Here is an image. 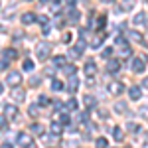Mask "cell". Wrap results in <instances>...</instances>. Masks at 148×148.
<instances>
[{"label": "cell", "instance_id": "cell-19", "mask_svg": "<svg viewBox=\"0 0 148 148\" xmlns=\"http://www.w3.org/2000/svg\"><path fill=\"white\" fill-rule=\"evenodd\" d=\"M69 20H71L73 24H77V22H79V12H77V10H71V12H69Z\"/></svg>", "mask_w": 148, "mask_h": 148}, {"label": "cell", "instance_id": "cell-38", "mask_svg": "<svg viewBox=\"0 0 148 148\" xmlns=\"http://www.w3.org/2000/svg\"><path fill=\"white\" fill-rule=\"evenodd\" d=\"M101 42H103V38H97V40H93V42H91V46L93 47H99V46H101Z\"/></svg>", "mask_w": 148, "mask_h": 148}, {"label": "cell", "instance_id": "cell-5", "mask_svg": "<svg viewBox=\"0 0 148 148\" xmlns=\"http://www.w3.org/2000/svg\"><path fill=\"white\" fill-rule=\"evenodd\" d=\"M119 69H121V61H119V59H109L107 71H109V73H119Z\"/></svg>", "mask_w": 148, "mask_h": 148}, {"label": "cell", "instance_id": "cell-20", "mask_svg": "<svg viewBox=\"0 0 148 148\" xmlns=\"http://www.w3.org/2000/svg\"><path fill=\"white\" fill-rule=\"evenodd\" d=\"M51 89H53V91H61V89H63V83L57 81V79H53L51 81Z\"/></svg>", "mask_w": 148, "mask_h": 148}, {"label": "cell", "instance_id": "cell-42", "mask_svg": "<svg viewBox=\"0 0 148 148\" xmlns=\"http://www.w3.org/2000/svg\"><path fill=\"white\" fill-rule=\"evenodd\" d=\"M75 2H77V0H65V4H67L69 8H73V6H75Z\"/></svg>", "mask_w": 148, "mask_h": 148}, {"label": "cell", "instance_id": "cell-31", "mask_svg": "<svg viewBox=\"0 0 148 148\" xmlns=\"http://www.w3.org/2000/svg\"><path fill=\"white\" fill-rule=\"evenodd\" d=\"M126 128H128L130 132H136V130H140V128H138V125H134V123H128V125H126Z\"/></svg>", "mask_w": 148, "mask_h": 148}, {"label": "cell", "instance_id": "cell-7", "mask_svg": "<svg viewBox=\"0 0 148 148\" xmlns=\"http://www.w3.org/2000/svg\"><path fill=\"white\" fill-rule=\"evenodd\" d=\"M83 49H85V42L81 40V42H77V44H75V47H73L69 53H71V57H79L81 53H83Z\"/></svg>", "mask_w": 148, "mask_h": 148}, {"label": "cell", "instance_id": "cell-6", "mask_svg": "<svg viewBox=\"0 0 148 148\" xmlns=\"http://www.w3.org/2000/svg\"><path fill=\"white\" fill-rule=\"evenodd\" d=\"M4 116H6V119H16V116H18V109H16L14 105H6V107H4Z\"/></svg>", "mask_w": 148, "mask_h": 148}, {"label": "cell", "instance_id": "cell-29", "mask_svg": "<svg viewBox=\"0 0 148 148\" xmlns=\"http://www.w3.org/2000/svg\"><path fill=\"white\" fill-rule=\"evenodd\" d=\"M114 111H119V113H125V111H126V105H125V103H116V105H114Z\"/></svg>", "mask_w": 148, "mask_h": 148}, {"label": "cell", "instance_id": "cell-44", "mask_svg": "<svg viewBox=\"0 0 148 148\" xmlns=\"http://www.w3.org/2000/svg\"><path fill=\"white\" fill-rule=\"evenodd\" d=\"M142 85H144V87L148 89V77H144V81H142Z\"/></svg>", "mask_w": 148, "mask_h": 148}, {"label": "cell", "instance_id": "cell-3", "mask_svg": "<svg viewBox=\"0 0 148 148\" xmlns=\"http://www.w3.org/2000/svg\"><path fill=\"white\" fill-rule=\"evenodd\" d=\"M6 83H8V85H14V87H18V85L22 83V75H20L18 71H12V73H8V77H6Z\"/></svg>", "mask_w": 148, "mask_h": 148}, {"label": "cell", "instance_id": "cell-9", "mask_svg": "<svg viewBox=\"0 0 148 148\" xmlns=\"http://www.w3.org/2000/svg\"><path fill=\"white\" fill-rule=\"evenodd\" d=\"M128 95H130V99H132V101H138V99H140V95H142V91H140V87H138V85H132V87L128 89Z\"/></svg>", "mask_w": 148, "mask_h": 148}, {"label": "cell", "instance_id": "cell-24", "mask_svg": "<svg viewBox=\"0 0 148 148\" xmlns=\"http://www.w3.org/2000/svg\"><path fill=\"white\" fill-rule=\"evenodd\" d=\"M40 81H42L40 75H32V77H30V85H32V87H38V85H40Z\"/></svg>", "mask_w": 148, "mask_h": 148}, {"label": "cell", "instance_id": "cell-12", "mask_svg": "<svg viewBox=\"0 0 148 148\" xmlns=\"http://www.w3.org/2000/svg\"><path fill=\"white\" fill-rule=\"evenodd\" d=\"M36 20H38V16H36V14H32V12H26V14L22 16V22L26 24V26H30V24H34Z\"/></svg>", "mask_w": 148, "mask_h": 148}, {"label": "cell", "instance_id": "cell-2", "mask_svg": "<svg viewBox=\"0 0 148 148\" xmlns=\"http://www.w3.org/2000/svg\"><path fill=\"white\" fill-rule=\"evenodd\" d=\"M49 51H51V46H49L47 42H40V44H38V47H36V53H38V57H40V59H46Z\"/></svg>", "mask_w": 148, "mask_h": 148}, {"label": "cell", "instance_id": "cell-22", "mask_svg": "<svg viewBox=\"0 0 148 148\" xmlns=\"http://www.w3.org/2000/svg\"><path fill=\"white\" fill-rule=\"evenodd\" d=\"M107 144H109L107 138H97V140H95V146L97 148H107Z\"/></svg>", "mask_w": 148, "mask_h": 148}, {"label": "cell", "instance_id": "cell-32", "mask_svg": "<svg viewBox=\"0 0 148 148\" xmlns=\"http://www.w3.org/2000/svg\"><path fill=\"white\" fill-rule=\"evenodd\" d=\"M79 123H89V114H87V113H81L79 114Z\"/></svg>", "mask_w": 148, "mask_h": 148}, {"label": "cell", "instance_id": "cell-10", "mask_svg": "<svg viewBox=\"0 0 148 148\" xmlns=\"http://www.w3.org/2000/svg\"><path fill=\"white\" fill-rule=\"evenodd\" d=\"M109 91L113 93V95H121V93L125 91V85L123 83H111L109 85Z\"/></svg>", "mask_w": 148, "mask_h": 148}, {"label": "cell", "instance_id": "cell-33", "mask_svg": "<svg viewBox=\"0 0 148 148\" xmlns=\"http://www.w3.org/2000/svg\"><path fill=\"white\" fill-rule=\"evenodd\" d=\"M40 105H42V107H46V105H49V99H47L46 95H42V97H40Z\"/></svg>", "mask_w": 148, "mask_h": 148}, {"label": "cell", "instance_id": "cell-23", "mask_svg": "<svg viewBox=\"0 0 148 148\" xmlns=\"http://www.w3.org/2000/svg\"><path fill=\"white\" fill-rule=\"evenodd\" d=\"M63 71L67 73L69 77H73L75 75V65H63Z\"/></svg>", "mask_w": 148, "mask_h": 148}, {"label": "cell", "instance_id": "cell-1", "mask_svg": "<svg viewBox=\"0 0 148 148\" xmlns=\"http://www.w3.org/2000/svg\"><path fill=\"white\" fill-rule=\"evenodd\" d=\"M16 142H18V146H22V148L34 146V144H32V134H28V132H20V134L16 136Z\"/></svg>", "mask_w": 148, "mask_h": 148}, {"label": "cell", "instance_id": "cell-45", "mask_svg": "<svg viewBox=\"0 0 148 148\" xmlns=\"http://www.w3.org/2000/svg\"><path fill=\"white\" fill-rule=\"evenodd\" d=\"M140 113H144V114H148V107H144V109H142V111H140Z\"/></svg>", "mask_w": 148, "mask_h": 148}, {"label": "cell", "instance_id": "cell-16", "mask_svg": "<svg viewBox=\"0 0 148 148\" xmlns=\"http://www.w3.org/2000/svg\"><path fill=\"white\" fill-rule=\"evenodd\" d=\"M83 101H85V107H87V109H93V107L97 105V103H95V99H93L91 95H85V99H83Z\"/></svg>", "mask_w": 148, "mask_h": 148}, {"label": "cell", "instance_id": "cell-27", "mask_svg": "<svg viewBox=\"0 0 148 148\" xmlns=\"http://www.w3.org/2000/svg\"><path fill=\"white\" fill-rule=\"evenodd\" d=\"M53 63H56L57 67H63V65H65V57H53Z\"/></svg>", "mask_w": 148, "mask_h": 148}, {"label": "cell", "instance_id": "cell-50", "mask_svg": "<svg viewBox=\"0 0 148 148\" xmlns=\"http://www.w3.org/2000/svg\"><path fill=\"white\" fill-rule=\"evenodd\" d=\"M146 46H148V36H146Z\"/></svg>", "mask_w": 148, "mask_h": 148}, {"label": "cell", "instance_id": "cell-25", "mask_svg": "<svg viewBox=\"0 0 148 148\" xmlns=\"http://www.w3.org/2000/svg\"><path fill=\"white\" fill-rule=\"evenodd\" d=\"M24 69L26 71H34V61L32 59H24Z\"/></svg>", "mask_w": 148, "mask_h": 148}, {"label": "cell", "instance_id": "cell-36", "mask_svg": "<svg viewBox=\"0 0 148 148\" xmlns=\"http://www.w3.org/2000/svg\"><path fill=\"white\" fill-rule=\"evenodd\" d=\"M6 67H8V59H0V71H4Z\"/></svg>", "mask_w": 148, "mask_h": 148}, {"label": "cell", "instance_id": "cell-43", "mask_svg": "<svg viewBox=\"0 0 148 148\" xmlns=\"http://www.w3.org/2000/svg\"><path fill=\"white\" fill-rule=\"evenodd\" d=\"M63 42H65V44H69V42H71V36L65 34V36H63Z\"/></svg>", "mask_w": 148, "mask_h": 148}, {"label": "cell", "instance_id": "cell-8", "mask_svg": "<svg viewBox=\"0 0 148 148\" xmlns=\"http://www.w3.org/2000/svg\"><path fill=\"white\" fill-rule=\"evenodd\" d=\"M85 73H87L89 77H93V75L97 73V63H95L93 59H89V61L85 63Z\"/></svg>", "mask_w": 148, "mask_h": 148}, {"label": "cell", "instance_id": "cell-18", "mask_svg": "<svg viewBox=\"0 0 148 148\" xmlns=\"http://www.w3.org/2000/svg\"><path fill=\"white\" fill-rule=\"evenodd\" d=\"M32 132L38 134V136H42V134H44V126L42 125H32Z\"/></svg>", "mask_w": 148, "mask_h": 148}, {"label": "cell", "instance_id": "cell-39", "mask_svg": "<svg viewBox=\"0 0 148 148\" xmlns=\"http://www.w3.org/2000/svg\"><path fill=\"white\" fill-rule=\"evenodd\" d=\"M105 22H107V18H105V16H101V18H99V22H97V28H103V26H105Z\"/></svg>", "mask_w": 148, "mask_h": 148}, {"label": "cell", "instance_id": "cell-14", "mask_svg": "<svg viewBox=\"0 0 148 148\" xmlns=\"http://www.w3.org/2000/svg\"><path fill=\"white\" fill-rule=\"evenodd\" d=\"M113 138L116 140V142H123V138H125V134H123V128L114 126V128H113Z\"/></svg>", "mask_w": 148, "mask_h": 148}, {"label": "cell", "instance_id": "cell-46", "mask_svg": "<svg viewBox=\"0 0 148 148\" xmlns=\"http://www.w3.org/2000/svg\"><path fill=\"white\" fill-rule=\"evenodd\" d=\"M103 2H105V4H113L114 0H103Z\"/></svg>", "mask_w": 148, "mask_h": 148}, {"label": "cell", "instance_id": "cell-41", "mask_svg": "<svg viewBox=\"0 0 148 148\" xmlns=\"http://www.w3.org/2000/svg\"><path fill=\"white\" fill-rule=\"evenodd\" d=\"M125 10H132V0H128L125 4Z\"/></svg>", "mask_w": 148, "mask_h": 148}, {"label": "cell", "instance_id": "cell-13", "mask_svg": "<svg viewBox=\"0 0 148 148\" xmlns=\"http://www.w3.org/2000/svg\"><path fill=\"white\" fill-rule=\"evenodd\" d=\"M77 87H79V81H77V77L73 75V77L69 79V83H67V91L69 93H75V91H77Z\"/></svg>", "mask_w": 148, "mask_h": 148}, {"label": "cell", "instance_id": "cell-17", "mask_svg": "<svg viewBox=\"0 0 148 148\" xmlns=\"http://www.w3.org/2000/svg\"><path fill=\"white\" fill-rule=\"evenodd\" d=\"M49 128H51V132H53V134H61V130H63V126L59 125V123H51V126H49Z\"/></svg>", "mask_w": 148, "mask_h": 148}, {"label": "cell", "instance_id": "cell-28", "mask_svg": "<svg viewBox=\"0 0 148 148\" xmlns=\"http://www.w3.org/2000/svg\"><path fill=\"white\" fill-rule=\"evenodd\" d=\"M14 57H16V51L14 49H6L4 51V59H14Z\"/></svg>", "mask_w": 148, "mask_h": 148}, {"label": "cell", "instance_id": "cell-47", "mask_svg": "<svg viewBox=\"0 0 148 148\" xmlns=\"http://www.w3.org/2000/svg\"><path fill=\"white\" fill-rule=\"evenodd\" d=\"M2 148H12V146L10 144H2Z\"/></svg>", "mask_w": 148, "mask_h": 148}, {"label": "cell", "instance_id": "cell-15", "mask_svg": "<svg viewBox=\"0 0 148 148\" xmlns=\"http://www.w3.org/2000/svg\"><path fill=\"white\" fill-rule=\"evenodd\" d=\"M134 24L136 26H144L146 24V14H136L134 16Z\"/></svg>", "mask_w": 148, "mask_h": 148}, {"label": "cell", "instance_id": "cell-40", "mask_svg": "<svg viewBox=\"0 0 148 148\" xmlns=\"http://www.w3.org/2000/svg\"><path fill=\"white\" fill-rule=\"evenodd\" d=\"M38 20H40V24H44V26H47V18H46V16H40Z\"/></svg>", "mask_w": 148, "mask_h": 148}, {"label": "cell", "instance_id": "cell-48", "mask_svg": "<svg viewBox=\"0 0 148 148\" xmlns=\"http://www.w3.org/2000/svg\"><path fill=\"white\" fill-rule=\"evenodd\" d=\"M2 91H4V85H0V93H2Z\"/></svg>", "mask_w": 148, "mask_h": 148}, {"label": "cell", "instance_id": "cell-51", "mask_svg": "<svg viewBox=\"0 0 148 148\" xmlns=\"http://www.w3.org/2000/svg\"><path fill=\"white\" fill-rule=\"evenodd\" d=\"M42 2H44V0H42Z\"/></svg>", "mask_w": 148, "mask_h": 148}, {"label": "cell", "instance_id": "cell-37", "mask_svg": "<svg viewBox=\"0 0 148 148\" xmlns=\"http://www.w3.org/2000/svg\"><path fill=\"white\" fill-rule=\"evenodd\" d=\"M59 121H61V125H69V116H67V114H61Z\"/></svg>", "mask_w": 148, "mask_h": 148}, {"label": "cell", "instance_id": "cell-34", "mask_svg": "<svg viewBox=\"0 0 148 148\" xmlns=\"http://www.w3.org/2000/svg\"><path fill=\"white\" fill-rule=\"evenodd\" d=\"M0 128H2V130H6V128H8V123H6V119H4V116H0Z\"/></svg>", "mask_w": 148, "mask_h": 148}, {"label": "cell", "instance_id": "cell-4", "mask_svg": "<svg viewBox=\"0 0 148 148\" xmlns=\"http://www.w3.org/2000/svg\"><path fill=\"white\" fill-rule=\"evenodd\" d=\"M144 63H146V57H136V59L132 61V71L140 73V71L144 69Z\"/></svg>", "mask_w": 148, "mask_h": 148}, {"label": "cell", "instance_id": "cell-49", "mask_svg": "<svg viewBox=\"0 0 148 148\" xmlns=\"http://www.w3.org/2000/svg\"><path fill=\"white\" fill-rule=\"evenodd\" d=\"M51 2H56V4H57V2H59V0H51Z\"/></svg>", "mask_w": 148, "mask_h": 148}, {"label": "cell", "instance_id": "cell-26", "mask_svg": "<svg viewBox=\"0 0 148 148\" xmlns=\"http://www.w3.org/2000/svg\"><path fill=\"white\" fill-rule=\"evenodd\" d=\"M128 36H130L134 42H142V36L138 34V32H134V30H130V32H128Z\"/></svg>", "mask_w": 148, "mask_h": 148}, {"label": "cell", "instance_id": "cell-11", "mask_svg": "<svg viewBox=\"0 0 148 148\" xmlns=\"http://www.w3.org/2000/svg\"><path fill=\"white\" fill-rule=\"evenodd\" d=\"M24 97H26L24 89H20V87H14V91H12V99L20 103V101H24Z\"/></svg>", "mask_w": 148, "mask_h": 148}, {"label": "cell", "instance_id": "cell-21", "mask_svg": "<svg viewBox=\"0 0 148 148\" xmlns=\"http://www.w3.org/2000/svg\"><path fill=\"white\" fill-rule=\"evenodd\" d=\"M65 109H67V111H75V109H77V101H75V99H69L67 105H65Z\"/></svg>", "mask_w": 148, "mask_h": 148}, {"label": "cell", "instance_id": "cell-30", "mask_svg": "<svg viewBox=\"0 0 148 148\" xmlns=\"http://www.w3.org/2000/svg\"><path fill=\"white\" fill-rule=\"evenodd\" d=\"M111 53H113V47H105V49H103V53H101V56L105 57V59H109V57H111Z\"/></svg>", "mask_w": 148, "mask_h": 148}, {"label": "cell", "instance_id": "cell-35", "mask_svg": "<svg viewBox=\"0 0 148 148\" xmlns=\"http://www.w3.org/2000/svg\"><path fill=\"white\" fill-rule=\"evenodd\" d=\"M38 111H40V109H38V105H32V107L28 109V113H30V114H38Z\"/></svg>", "mask_w": 148, "mask_h": 148}]
</instances>
